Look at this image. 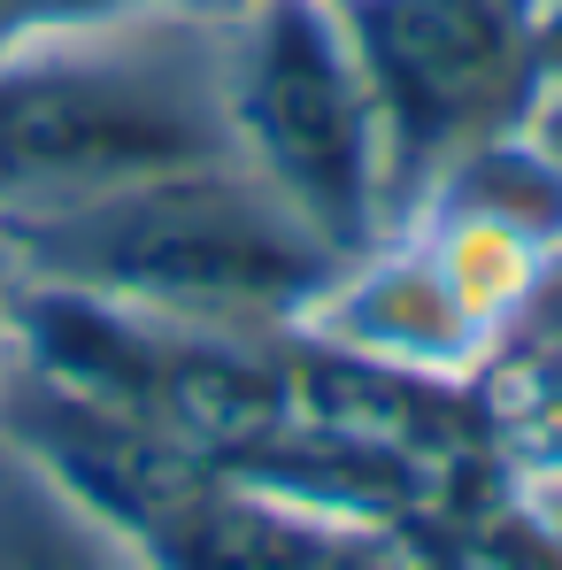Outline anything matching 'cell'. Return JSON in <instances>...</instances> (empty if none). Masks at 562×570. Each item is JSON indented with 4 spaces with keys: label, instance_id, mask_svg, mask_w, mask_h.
<instances>
[{
    "label": "cell",
    "instance_id": "3957f363",
    "mask_svg": "<svg viewBox=\"0 0 562 570\" xmlns=\"http://www.w3.org/2000/svg\"><path fill=\"white\" fill-rule=\"evenodd\" d=\"M224 86L239 163L355 263L385 224V139L332 0H224Z\"/></svg>",
    "mask_w": 562,
    "mask_h": 570
},
{
    "label": "cell",
    "instance_id": "9c48e42d",
    "mask_svg": "<svg viewBox=\"0 0 562 570\" xmlns=\"http://www.w3.org/2000/svg\"><path fill=\"white\" fill-rule=\"evenodd\" d=\"M424 208H470V216H493V224H509V232L555 247L562 239V170L540 155V139L516 124V131L470 147L463 163L440 178V193H432ZM424 208H416V216H424Z\"/></svg>",
    "mask_w": 562,
    "mask_h": 570
},
{
    "label": "cell",
    "instance_id": "7a4b0ae2",
    "mask_svg": "<svg viewBox=\"0 0 562 570\" xmlns=\"http://www.w3.org/2000/svg\"><path fill=\"white\" fill-rule=\"evenodd\" d=\"M0 255L23 285L239 340L300 332L339 271V255L247 163L147 178L47 216H0Z\"/></svg>",
    "mask_w": 562,
    "mask_h": 570
},
{
    "label": "cell",
    "instance_id": "8fae6325",
    "mask_svg": "<svg viewBox=\"0 0 562 570\" xmlns=\"http://www.w3.org/2000/svg\"><path fill=\"white\" fill-rule=\"evenodd\" d=\"M493 355H540V363H562V239L540 255V278L524 293L516 324L493 340Z\"/></svg>",
    "mask_w": 562,
    "mask_h": 570
},
{
    "label": "cell",
    "instance_id": "4fadbf2b",
    "mask_svg": "<svg viewBox=\"0 0 562 570\" xmlns=\"http://www.w3.org/2000/svg\"><path fill=\"white\" fill-rule=\"evenodd\" d=\"M8 285L16 278H8V255H0V332H8Z\"/></svg>",
    "mask_w": 562,
    "mask_h": 570
},
{
    "label": "cell",
    "instance_id": "277c9868",
    "mask_svg": "<svg viewBox=\"0 0 562 570\" xmlns=\"http://www.w3.org/2000/svg\"><path fill=\"white\" fill-rule=\"evenodd\" d=\"M385 139V224L401 232L470 147L524 124L548 78V0H332Z\"/></svg>",
    "mask_w": 562,
    "mask_h": 570
},
{
    "label": "cell",
    "instance_id": "ba28073f",
    "mask_svg": "<svg viewBox=\"0 0 562 570\" xmlns=\"http://www.w3.org/2000/svg\"><path fill=\"white\" fill-rule=\"evenodd\" d=\"M401 232H416V239L432 247L447 293L463 301V316L485 340H501V332L516 324L524 293L540 278V255H548L540 239H524V232H509V224H493V216H470V208H424V216H408Z\"/></svg>",
    "mask_w": 562,
    "mask_h": 570
},
{
    "label": "cell",
    "instance_id": "5b68a950",
    "mask_svg": "<svg viewBox=\"0 0 562 570\" xmlns=\"http://www.w3.org/2000/svg\"><path fill=\"white\" fill-rule=\"evenodd\" d=\"M300 340L371 355L385 371H416V379L477 385L493 363V340L463 316V301L447 293L432 247L416 232H385L355 263H339L332 285L316 293V308L300 316Z\"/></svg>",
    "mask_w": 562,
    "mask_h": 570
},
{
    "label": "cell",
    "instance_id": "7c38bea8",
    "mask_svg": "<svg viewBox=\"0 0 562 570\" xmlns=\"http://www.w3.org/2000/svg\"><path fill=\"white\" fill-rule=\"evenodd\" d=\"M524 131L540 139V155L562 170V70L540 78V94H532V108H524Z\"/></svg>",
    "mask_w": 562,
    "mask_h": 570
},
{
    "label": "cell",
    "instance_id": "6da1fadb",
    "mask_svg": "<svg viewBox=\"0 0 562 570\" xmlns=\"http://www.w3.org/2000/svg\"><path fill=\"white\" fill-rule=\"evenodd\" d=\"M239 163L224 0H86L0 31V216Z\"/></svg>",
    "mask_w": 562,
    "mask_h": 570
},
{
    "label": "cell",
    "instance_id": "30bf717a",
    "mask_svg": "<svg viewBox=\"0 0 562 570\" xmlns=\"http://www.w3.org/2000/svg\"><path fill=\"white\" fill-rule=\"evenodd\" d=\"M316 570H432V556L408 540L401 517H332Z\"/></svg>",
    "mask_w": 562,
    "mask_h": 570
},
{
    "label": "cell",
    "instance_id": "8992f818",
    "mask_svg": "<svg viewBox=\"0 0 562 570\" xmlns=\"http://www.w3.org/2000/svg\"><path fill=\"white\" fill-rule=\"evenodd\" d=\"M324 532H332L324 509L216 463L139 548L155 570H316Z\"/></svg>",
    "mask_w": 562,
    "mask_h": 570
},
{
    "label": "cell",
    "instance_id": "52a82bcc",
    "mask_svg": "<svg viewBox=\"0 0 562 570\" xmlns=\"http://www.w3.org/2000/svg\"><path fill=\"white\" fill-rule=\"evenodd\" d=\"M0 570H155L147 548L0 440Z\"/></svg>",
    "mask_w": 562,
    "mask_h": 570
}]
</instances>
